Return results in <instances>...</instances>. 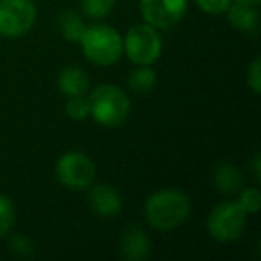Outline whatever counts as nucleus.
<instances>
[{
  "instance_id": "obj_1",
  "label": "nucleus",
  "mask_w": 261,
  "mask_h": 261,
  "mask_svg": "<svg viewBox=\"0 0 261 261\" xmlns=\"http://www.w3.org/2000/svg\"><path fill=\"white\" fill-rule=\"evenodd\" d=\"M192 211V202L186 193L174 188L152 193L145 202V218L154 229L170 231L186 222Z\"/></svg>"
},
{
  "instance_id": "obj_2",
  "label": "nucleus",
  "mask_w": 261,
  "mask_h": 261,
  "mask_svg": "<svg viewBox=\"0 0 261 261\" xmlns=\"http://www.w3.org/2000/svg\"><path fill=\"white\" fill-rule=\"evenodd\" d=\"M90 115L106 127H116L125 122L130 111L129 97L115 84H102L90 95Z\"/></svg>"
},
{
  "instance_id": "obj_3",
  "label": "nucleus",
  "mask_w": 261,
  "mask_h": 261,
  "mask_svg": "<svg viewBox=\"0 0 261 261\" xmlns=\"http://www.w3.org/2000/svg\"><path fill=\"white\" fill-rule=\"evenodd\" d=\"M83 52L93 65L111 66L123 52V41L120 34L109 25H91L84 29L81 38Z\"/></svg>"
},
{
  "instance_id": "obj_4",
  "label": "nucleus",
  "mask_w": 261,
  "mask_h": 261,
  "mask_svg": "<svg viewBox=\"0 0 261 261\" xmlns=\"http://www.w3.org/2000/svg\"><path fill=\"white\" fill-rule=\"evenodd\" d=\"M123 50L127 58L136 65L150 66L158 61L163 50V41L158 31L149 23H140V25L130 27L127 31L125 41H123Z\"/></svg>"
},
{
  "instance_id": "obj_5",
  "label": "nucleus",
  "mask_w": 261,
  "mask_h": 261,
  "mask_svg": "<svg viewBox=\"0 0 261 261\" xmlns=\"http://www.w3.org/2000/svg\"><path fill=\"white\" fill-rule=\"evenodd\" d=\"M247 224V213L238 202H222L207 217V232L217 242L240 238Z\"/></svg>"
},
{
  "instance_id": "obj_6",
  "label": "nucleus",
  "mask_w": 261,
  "mask_h": 261,
  "mask_svg": "<svg viewBox=\"0 0 261 261\" xmlns=\"http://www.w3.org/2000/svg\"><path fill=\"white\" fill-rule=\"evenodd\" d=\"M36 22V8L31 0H0V36L18 38Z\"/></svg>"
},
{
  "instance_id": "obj_7",
  "label": "nucleus",
  "mask_w": 261,
  "mask_h": 261,
  "mask_svg": "<svg viewBox=\"0 0 261 261\" xmlns=\"http://www.w3.org/2000/svg\"><path fill=\"white\" fill-rule=\"evenodd\" d=\"M59 182L70 190H84L95 179V165L83 152H66L56 165Z\"/></svg>"
},
{
  "instance_id": "obj_8",
  "label": "nucleus",
  "mask_w": 261,
  "mask_h": 261,
  "mask_svg": "<svg viewBox=\"0 0 261 261\" xmlns=\"http://www.w3.org/2000/svg\"><path fill=\"white\" fill-rule=\"evenodd\" d=\"M188 9V0H140L145 23L154 29H170L181 22Z\"/></svg>"
},
{
  "instance_id": "obj_9",
  "label": "nucleus",
  "mask_w": 261,
  "mask_h": 261,
  "mask_svg": "<svg viewBox=\"0 0 261 261\" xmlns=\"http://www.w3.org/2000/svg\"><path fill=\"white\" fill-rule=\"evenodd\" d=\"M150 238L140 227H129L120 240V254L127 261H143L150 256Z\"/></svg>"
},
{
  "instance_id": "obj_10",
  "label": "nucleus",
  "mask_w": 261,
  "mask_h": 261,
  "mask_svg": "<svg viewBox=\"0 0 261 261\" xmlns=\"http://www.w3.org/2000/svg\"><path fill=\"white\" fill-rule=\"evenodd\" d=\"M90 207L100 217H115L122 210V195L115 186L97 185L90 192Z\"/></svg>"
},
{
  "instance_id": "obj_11",
  "label": "nucleus",
  "mask_w": 261,
  "mask_h": 261,
  "mask_svg": "<svg viewBox=\"0 0 261 261\" xmlns=\"http://www.w3.org/2000/svg\"><path fill=\"white\" fill-rule=\"evenodd\" d=\"M58 88L68 98L79 97V95H86L88 88H90V79H88L86 72L79 66H66L59 72Z\"/></svg>"
},
{
  "instance_id": "obj_12",
  "label": "nucleus",
  "mask_w": 261,
  "mask_h": 261,
  "mask_svg": "<svg viewBox=\"0 0 261 261\" xmlns=\"http://www.w3.org/2000/svg\"><path fill=\"white\" fill-rule=\"evenodd\" d=\"M227 11V20L234 29L243 31V33H254L257 27V13L254 9V6L249 4H229Z\"/></svg>"
},
{
  "instance_id": "obj_13",
  "label": "nucleus",
  "mask_w": 261,
  "mask_h": 261,
  "mask_svg": "<svg viewBox=\"0 0 261 261\" xmlns=\"http://www.w3.org/2000/svg\"><path fill=\"white\" fill-rule=\"evenodd\" d=\"M215 186L222 193H236L243 185L242 172L231 163H220L213 172Z\"/></svg>"
},
{
  "instance_id": "obj_14",
  "label": "nucleus",
  "mask_w": 261,
  "mask_h": 261,
  "mask_svg": "<svg viewBox=\"0 0 261 261\" xmlns=\"http://www.w3.org/2000/svg\"><path fill=\"white\" fill-rule=\"evenodd\" d=\"M56 23L61 36L68 41H81L86 29L83 18H79V15H75L73 11H61L56 18Z\"/></svg>"
},
{
  "instance_id": "obj_15",
  "label": "nucleus",
  "mask_w": 261,
  "mask_h": 261,
  "mask_svg": "<svg viewBox=\"0 0 261 261\" xmlns=\"http://www.w3.org/2000/svg\"><path fill=\"white\" fill-rule=\"evenodd\" d=\"M156 86V73L150 66L140 65V68H136L129 77V88L135 93L145 95L149 91H152V88Z\"/></svg>"
},
{
  "instance_id": "obj_16",
  "label": "nucleus",
  "mask_w": 261,
  "mask_h": 261,
  "mask_svg": "<svg viewBox=\"0 0 261 261\" xmlns=\"http://www.w3.org/2000/svg\"><path fill=\"white\" fill-rule=\"evenodd\" d=\"M116 0H81V8L88 18L100 20L111 13Z\"/></svg>"
},
{
  "instance_id": "obj_17",
  "label": "nucleus",
  "mask_w": 261,
  "mask_h": 261,
  "mask_svg": "<svg viewBox=\"0 0 261 261\" xmlns=\"http://www.w3.org/2000/svg\"><path fill=\"white\" fill-rule=\"evenodd\" d=\"M15 224V206L11 199L0 195V236L8 234Z\"/></svg>"
},
{
  "instance_id": "obj_18",
  "label": "nucleus",
  "mask_w": 261,
  "mask_h": 261,
  "mask_svg": "<svg viewBox=\"0 0 261 261\" xmlns=\"http://www.w3.org/2000/svg\"><path fill=\"white\" fill-rule=\"evenodd\" d=\"M66 115L73 120H84L90 115V100L84 95L70 97V100L66 102Z\"/></svg>"
},
{
  "instance_id": "obj_19",
  "label": "nucleus",
  "mask_w": 261,
  "mask_h": 261,
  "mask_svg": "<svg viewBox=\"0 0 261 261\" xmlns=\"http://www.w3.org/2000/svg\"><path fill=\"white\" fill-rule=\"evenodd\" d=\"M238 204L242 206V210L245 213H257L261 206V197H259V190L257 188H247L240 193Z\"/></svg>"
},
{
  "instance_id": "obj_20",
  "label": "nucleus",
  "mask_w": 261,
  "mask_h": 261,
  "mask_svg": "<svg viewBox=\"0 0 261 261\" xmlns=\"http://www.w3.org/2000/svg\"><path fill=\"white\" fill-rule=\"evenodd\" d=\"M197 6L202 9L207 15H218V13H224L229 8L231 0H195Z\"/></svg>"
},
{
  "instance_id": "obj_21",
  "label": "nucleus",
  "mask_w": 261,
  "mask_h": 261,
  "mask_svg": "<svg viewBox=\"0 0 261 261\" xmlns=\"http://www.w3.org/2000/svg\"><path fill=\"white\" fill-rule=\"evenodd\" d=\"M247 83H249L250 90L254 93L261 91V66H259V58H256L250 63L249 70H247Z\"/></svg>"
},
{
  "instance_id": "obj_22",
  "label": "nucleus",
  "mask_w": 261,
  "mask_h": 261,
  "mask_svg": "<svg viewBox=\"0 0 261 261\" xmlns=\"http://www.w3.org/2000/svg\"><path fill=\"white\" fill-rule=\"evenodd\" d=\"M9 245H11L13 252L18 254V256H29V254H33V243H31L29 238H25V236H22V234L15 236Z\"/></svg>"
},
{
  "instance_id": "obj_23",
  "label": "nucleus",
  "mask_w": 261,
  "mask_h": 261,
  "mask_svg": "<svg viewBox=\"0 0 261 261\" xmlns=\"http://www.w3.org/2000/svg\"><path fill=\"white\" fill-rule=\"evenodd\" d=\"M252 161H254V174H256V177L259 179V174H261V172H259V163H261V161H259V154H256Z\"/></svg>"
},
{
  "instance_id": "obj_24",
  "label": "nucleus",
  "mask_w": 261,
  "mask_h": 261,
  "mask_svg": "<svg viewBox=\"0 0 261 261\" xmlns=\"http://www.w3.org/2000/svg\"><path fill=\"white\" fill-rule=\"evenodd\" d=\"M238 4H249V6H257L259 4V0H234Z\"/></svg>"
}]
</instances>
